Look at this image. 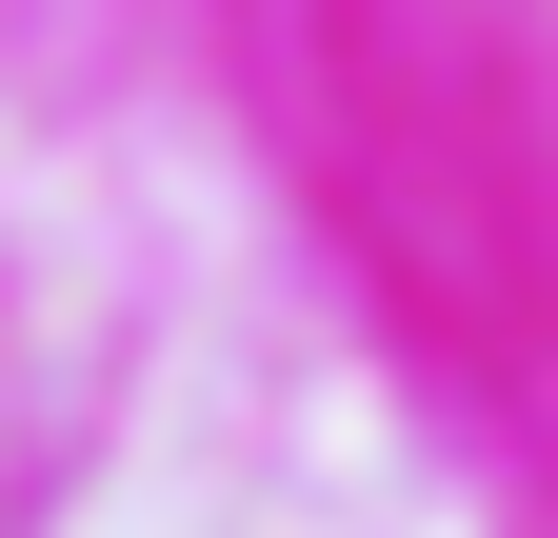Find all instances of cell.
Segmentation results:
<instances>
[]
</instances>
